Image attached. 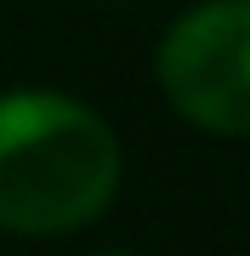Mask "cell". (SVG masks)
I'll use <instances>...</instances> for the list:
<instances>
[{"mask_svg": "<svg viewBox=\"0 0 250 256\" xmlns=\"http://www.w3.org/2000/svg\"><path fill=\"white\" fill-rule=\"evenodd\" d=\"M125 154L91 102L63 92L0 97V228L57 239L114 205Z\"/></svg>", "mask_w": 250, "mask_h": 256, "instance_id": "1", "label": "cell"}, {"mask_svg": "<svg viewBox=\"0 0 250 256\" xmlns=\"http://www.w3.org/2000/svg\"><path fill=\"white\" fill-rule=\"evenodd\" d=\"M159 92L211 137H250V0H205L182 12L154 57Z\"/></svg>", "mask_w": 250, "mask_h": 256, "instance_id": "2", "label": "cell"}, {"mask_svg": "<svg viewBox=\"0 0 250 256\" xmlns=\"http://www.w3.org/2000/svg\"><path fill=\"white\" fill-rule=\"evenodd\" d=\"M97 256H137V250H97Z\"/></svg>", "mask_w": 250, "mask_h": 256, "instance_id": "3", "label": "cell"}]
</instances>
